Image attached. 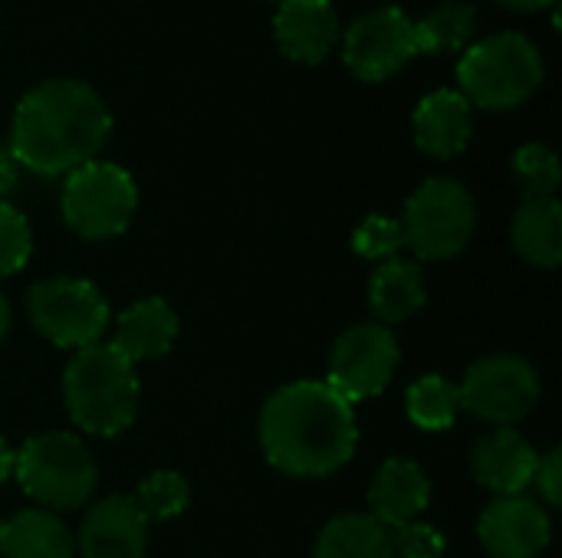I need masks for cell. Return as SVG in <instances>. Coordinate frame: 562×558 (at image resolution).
Instances as JSON below:
<instances>
[{"mask_svg":"<svg viewBox=\"0 0 562 558\" xmlns=\"http://www.w3.org/2000/svg\"><path fill=\"white\" fill-rule=\"evenodd\" d=\"M510 240L517 253L540 266L557 270L562 263V207L557 197H537L524 201V207L514 214Z\"/></svg>","mask_w":562,"mask_h":558,"instance_id":"20","label":"cell"},{"mask_svg":"<svg viewBox=\"0 0 562 558\" xmlns=\"http://www.w3.org/2000/svg\"><path fill=\"white\" fill-rule=\"evenodd\" d=\"M418 53H422V46H418V33H415V20H408L405 10H398V7H382V10L362 13L346 30V39H342L346 66L366 82L389 79L405 62H412Z\"/></svg>","mask_w":562,"mask_h":558,"instance_id":"11","label":"cell"},{"mask_svg":"<svg viewBox=\"0 0 562 558\" xmlns=\"http://www.w3.org/2000/svg\"><path fill=\"white\" fill-rule=\"evenodd\" d=\"M514 178L527 201L553 197L560 187V158L547 145H524L514 155Z\"/></svg>","mask_w":562,"mask_h":558,"instance_id":"26","label":"cell"},{"mask_svg":"<svg viewBox=\"0 0 562 558\" xmlns=\"http://www.w3.org/2000/svg\"><path fill=\"white\" fill-rule=\"evenodd\" d=\"M392 543H395V558H441L448 549L441 529L418 520L392 529Z\"/></svg>","mask_w":562,"mask_h":558,"instance_id":"29","label":"cell"},{"mask_svg":"<svg viewBox=\"0 0 562 558\" xmlns=\"http://www.w3.org/2000/svg\"><path fill=\"white\" fill-rule=\"evenodd\" d=\"M477 30V10L461 0H448L435 7L425 20L415 23L422 53H454L471 43Z\"/></svg>","mask_w":562,"mask_h":558,"instance_id":"23","label":"cell"},{"mask_svg":"<svg viewBox=\"0 0 562 558\" xmlns=\"http://www.w3.org/2000/svg\"><path fill=\"white\" fill-rule=\"evenodd\" d=\"M273 33L280 49L296 62H323L339 36V20L333 0H280L273 16Z\"/></svg>","mask_w":562,"mask_h":558,"instance_id":"15","label":"cell"},{"mask_svg":"<svg viewBox=\"0 0 562 558\" xmlns=\"http://www.w3.org/2000/svg\"><path fill=\"white\" fill-rule=\"evenodd\" d=\"M504 7H514V10H540V7H550L553 0H497Z\"/></svg>","mask_w":562,"mask_h":558,"instance_id":"33","label":"cell"},{"mask_svg":"<svg viewBox=\"0 0 562 558\" xmlns=\"http://www.w3.org/2000/svg\"><path fill=\"white\" fill-rule=\"evenodd\" d=\"M402 247H405V234H402V224L392 220V217L369 214V217L352 230V250H356L362 260L385 263V260L398 257Z\"/></svg>","mask_w":562,"mask_h":558,"instance_id":"27","label":"cell"},{"mask_svg":"<svg viewBox=\"0 0 562 558\" xmlns=\"http://www.w3.org/2000/svg\"><path fill=\"white\" fill-rule=\"evenodd\" d=\"M13 477L49 513L79 510L95 490V460L72 434H40L13 451Z\"/></svg>","mask_w":562,"mask_h":558,"instance_id":"5","label":"cell"},{"mask_svg":"<svg viewBox=\"0 0 562 558\" xmlns=\"http://www.w3.org/2000/svg\"><path fill=\"white\" fill-rule=\"evenodd\" d=\"M415 141L435 158H454L471 141V102L454 89L425 95L415 109Z\"/></svg>","mask_w":562,"mask_h":558,"instance_id":"17","label":"cell"},{"mask_svg":"<svg viewBox=\"0 0 562 558\" xmlns=\"http://www.w3.org/2000/svg\"><path fill=\"white\" fill-rule=\"evenodd\" d=\"M477 536L494 558H537L553 536L547 510L530 497H497L477 520Z\"/></svg>","mask_w":562,"mask_h":558,"instance_id":"12","label":"cell"},{"mask_svg":"<svg viewBox=\"0 0 562 558\" xmlns=\"http://www.w3.org/2000/svg\"><path fill=\"white\" fill-rule=\"evenodd\" d=\"M82 558H142L148 549V523L132 497L99 500L76 536Z\"/></svg>","mask_w":562,"mask_h":558,"instance_id":"13","label":"cell"},{"mask_svg":"<svg viewBox=\"0 0 562 558\" xmlns=\"http://www.w3.org/2000/svg\"><path fill=\"white\" fill-rule=\"evenodd\" d=\"M533 483L543 497L547 506H560L562 503V451L553 447L547 457H540L537 464V474H533Z\"/></svg>","mask_w":562,"mask_h":558,"instance_id":"30","label":"cell"},{"mask_svg":"<svg viewBox=\"0 0 562 558\" xmlns=\"http://www.w3.org/2000/svg\"><path fill=\"white\" fill-rule=\"evenodd\" d=\"M471 464L487 490L497 497H520L533 483L540 457L514 428H497L474 444Z\"/></svg>","mask_w":562,"mask_h":558,"instance_id":"14","label":"cell"},{"mask_svg":"<svg viewBox=\"0 0 562 558\" xmlns=\"http://www.w3.org/2000/svg\"><path fill=\"white\" fill-rule=\"evenodd\" d=\"M3 558H72L76 539L49 510H23L0 529Z\"/></svg>","mask_w":562,"mask_h":558,"instance_id":"21","label":"cell"},{"mask_svg":"<svg viewBox=\"0 0 562 558\" xmlns=\"http://www.w3.org/2000/svg\"><path fill=\"white\" fill-rule=\"evenodd\" d=\"M138 204L135 181L125 168L89 161L69 171L63 187V217L82 240H109L128 230Z\"/></svg>","mask_w":562,"mask_h":558,"instance_id":"7","label":"cell"},{"mask_svg":"<svg viewBox=\"0 0 562 558\" xmlns=\"http://www.w3.org/2000/svg\"><path fill=\"white\" fill-rule=\"evenodd\" d=\"M7 332H10V303H7V296L0 293V345H3V339H7Z\"/></svg>","mask_w":562,"mask_h":558,"instance_id":"34","label":"cell"},{"mask_svg":"<svg viewBox=\"0 0 562 558\" xmlns=\"http://www.w3.org/2000/svg\"><path fill=\"white\" fill-rule=\"evenodd\" d=\"M408 418L422 431H448L458 421L461 411V395L458 385L448 382L445 375H425L408 388Z\"/></svg>","mask_w":562,"mask_h":558,"instance_id":"24","label":"cell"},{"mask_svg":"<svg viewBox=\"0 0 562 558\" xmlns=\"http://www.w3.org/2000/svg\"><path fill=\"white\" fill-rule=\"evenodd\" d=\"M16 178H20V164L10 151V145L0 141V201L16 187Z\"/></svg>","mask_w":562,"mask_h":558,"instance_id":"31","label":"cell"},{"mask_svg":"<svg viewBox=\"0 0 562 558\" xmlns=\"http://www.w3.org/2000/svg\"><path fill=\"white\" fill-rule=\"evenodd\" d=\"M425 306V273L415 260L392 257L369 280V309L379 326H398Z\"/></svg>","mask_w":562,"mask_h":558,"instance_id":"19","label":"cell"},{"mask_svg":"<svg viewBox=\"0 0 562 558\" xmlns=\"http://www.w3.org/2000/svg\"><path fill=\"white\" fill-rule=\"evenodd\" d=\"M10 474H13V451H10V444L0 437V483H3Z\"/></svg>","mask_w":562,"mask_h":558,"instance_id":"32","label":"cell"},{"mask_svg":"<svg viewBox=\"0 0 562 558\" xmlns=\"http://www.w3.org/2000/svg\"><path fill=\"white\" fill-rule=\"evenodd\" d=\"M132 500L142 510L145 523H165V520H175L184 513V506L191 500V487L175 470H155L151 477L142 480V487Z\"/></svg>","mask_w":562,"mask_h":558,"instance_id":"25","label":"cell"},{"mask_svg":"<svg viewBox=\"0 0 562 558\" xmlns=\"http://www.w3.org/2000/svg\"><path fill=\"white\" fill-rule=\"evenodd\" d=\"M0 529H3V523H0Z\"/></svg>","mask_w":562,"mask_h":558,"instance_id":"35","label":"cell"},{"mask_svg":"<svg viewBox=\"0 0 562 558\" xmlns=\"http://www.w3.org/2000/svg\"><path fill=\"white\" fill-rule=\"evenodd\" d=\"M109 132L112 115L92 86L79 79H46L20 99L10 151L20 168L56 178L95 161Z\"/></svg>","mask_w":562,"mask_h":558,"instance_id":"1","label":"cell"},{"mask_svg":"<svg viewBox=\"0 0 562 558\" xmlns=\"http://www.w3.org/2000/svg\"><path fill=\"white\" fill-rule=\"evenodd\" d=\"M543 79V56L524 33L487 36L461 56V95L481 109H514L527 102Z\"/></svg>","mask_w":562,"mask_h":558,"instance_id":"4","label":"cell"},{"mask_svg":"<svg viewBox=\"0 0 562 558\" xmlns=\"http://www.w3.org/2000/svg\"><path fill=\"white\" fill-rule=\"evenodd\" d=\"M356 411L326 382L280 388L260 414V447L286 477H329L356 454Z\"/></svg>","mask_w":562,"mask_h":558,"instance_id":"2","label":"cell"},{"mask_svg":"<svg viewBox=\"0 0 562 558\" xmlns=\"http://www.w3.org/2000/svg\"><path fill=\"white\" fill-rule=\"evenodd\" d=\"M26 312L33 329L56 349H86L95 345L109 326V306L102 293L72 276L43 280L26 296Z\"/></svg>","mask_w":562,"mask_h":558,"instance_id":"8","label":"cell"},{"mask_svg":"<svg viewBox=\"0 0 562 558\" xmlns=\"http://www.w3.org/2000/svg\"><path fill=\"white\" fill-rule=\"evenodd\" d=\"M398 368V342L379 322H359L336 339L326 385L349 405L369 401L389 388Z\"/></svg>","mask_w":562,"mask_h":558,"instance_id":"10","label":"cell"},{"mask_svg":"<svg viewBox=\"0 0 562 558\" xmlns=\"http://www.w3.org/2000/svg\"><path fill=\"white\" fill-rule=\"evenodd\" d=\"M30 224L26 217L0 201V280L10 273H20L30 260Z\"/></svg>","mask_w":562,"mask_h":558,"instance_id":"28","label":"cell"},{"mask_svg":"<svg viewBox=\"0 0 562 558\" xmlns=\"http://www.w3.org/2000/svg\"><path fill=\"white\" fill-rule=\"evenodd\" d=\"M458 395L461 408H468L474 418L497 428H510L537 408L540 378L533 365L517 355H491L468 368Z\"/></svg>","mask_w":562,"mask_h":558,"instance_id":"9","label":"cell"},{"mask_svg":"<svg viewBox=\"0 0 562 558\" xmlns=\"http://www.w3.org/2000/svg\"><path fill=\"white\" fill-rule=\"evenodd\" d=\"M63 401L72 424L86 434L115 437L132 428L138 414L135 365L112 342L86 345L63 375Z\"/></svg>","mask_w":562,"mask_h":558,"instance_id":"3","label":"cell"},{"mask_svg":"<svg viewBox=\"0 0 562 558\" xmlns=\"http://www.w3.org/2000/svg\"><path fill=\"white\" fill-rule=\"evenodd\" d=\"M175 339H178V316H175V309L165 299L148 296V299L132 303L119 316L112 345L135 365V362H148V358L168 355Z\"/></svg>","mask_w":562,"mask_h":558,"instance_id":"18","label":"cell"},{"mask_svg":"<svg viewBox=\"0 0 562 558\" xmlns=\"http://www.w3.org/2000/svg\"><path fill=\"white\" fill-rule=\"evenodd\" d=\"M316 558H395L392 529L372 513L336 516L319 533Z\"/></svg>","mask_w":562,"mask_h":558,"instance_id":"22","label":"cell"},{"mask_svg":"<svg viewBox=\"0 0 562 558\" xmlns=\"http://www.w3.org/2000/svg\"><path fill=\"white\" fill-rule=\"evenodd\" d=\"M428 503H431V483L425 470L408 457H389L369 487L372 516L389 529L415 523L428 510Z\"/></svg>","mask_w":562,"mask_h":558,"instance_id":"16","label":"cell"},{"mask_svg":"<svg viewBox=\"0 0 562 558\" xmlns=\"http://www.w3.org/2000/svg\"><path fill=\"white\" fill-rule=\"evenodd\" d=\"M398 224L405 247H412L418 260H451L474 237V197L454 178H431L405 201V217Z\"/></svg>","mask_w":562,"mask_h":558,"instance_id":"6","label":"cell"}]
</instances>
